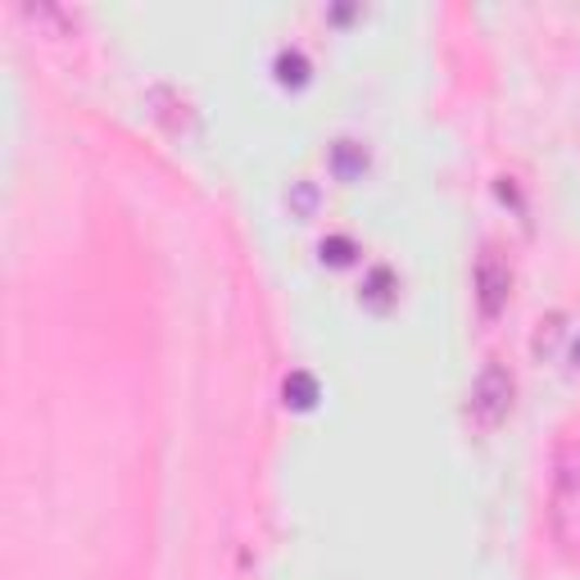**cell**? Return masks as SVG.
<instances>
[{"instance_id": "6da1fadb", "label": "cell", "mask_w": 580, "mask_h": 580, "mask_svg": "<svg viewBox=\"0 0 580 580\" xmlns=\"http://www.w3.org/2000/svg\"><path fill=\"white\" fill-rule=\"evenodd\" d=\"M549 531L553 544L563 549V558H580V459L563 453L558 472H553L549 486Z\"/></svg>"}, {"instance_id": "7a4b0ae2", "label": "cell", "mask_w": 580, "mask_h": 580, "mask_svg": "<svg viewBox=\"0 0 580 580\" xmlns=\"http://www.w3.org/2000/svg\"><path fill=\"white\" fill-rule=\"evenodd\" d=\"M513 399H517V376L503 368V363H486L481 376L472 382L467 417L481 426V431H494V426L513 413Z\"/></svg>"}, {"instance_id": "3957f363", "label": "cell", "mask_w": 580, "mask_h": 580, "mask_svg": "<svg viewBox=\"0 0 580 580\" xmlns=\"http://www.w3.org/2000/svg\"><path fill=\"white\" fill-rule=\"evenodd\" d=\"M508 295H513L508 259L499 255V245H481V255H476V309H481V318H499L508 309Z\"/></svg>"}, {"instance_id": "277c9868", "label": "cell", "mask_w": 580, "mask_h": 580, "mask_svg": "<svg viewBox=\"0 0 580 580\" xmlns=\"http://www.w3.org/2000/svg\"><path fill=\"white\" fill-rule=\"evenodd\" d=\"M318 399H322V390H318V376L313 372H291L286 382H282V403H286L291 413L318 409Z\"/></svg>"}, {"instance_id": "5b68a950", "label": "cell", "mask_w": 580, "mask_h": 580, "mask_svg": "<svg viewBox=\"0 0 580 580\" xmlns=\"http://www.w3.org/2000/svg\"><path fill=\"white\" fill-rule=\"evenodd\" d=\"M272 73H276V82H282L286 91H305L309 87V60L299 55V50H276V60H272Z\"/></svg>"}, {"instance_id": "8992f818", "label": "cell", "mask_w": 580, "mask_h": 580, "mask_svg": "<svg viewBox=\"0 0 580 580\" xmlns=\"http://www.w3.org/2000/svg\"><path fill=\"white\" fill-rule=\"evenodd\" d=\"M332 172H336L340 182L363 178V172H368V150L359 141H336L332 145Z\"/></svg>"}, {"instance_id": "52a82bcc", "label": "cell", "mask_w": 580, "mask_h": 580, "mask_svg": "<svg viewBox=\"0 0 580 580\" xmlns=\"http://www.w3.org/2000/svg\"><path fill=\"white\" fill-rule=\"evenodd\" d=\"M395 291H399V282H395V272L390 268H372L368 272V282H363V305L368 309H376V313H386L390 305H395Z\"/></svg>"}, {"instance_id": "ba28073f", "label": "cell", "mask_w": 580, "mask_h": 580, "mask_svg": "<svg viewBox=\"0 0 580 580\" xmlns=\"http://www.w3.org/2000/svg\"><path fill=\"white\" fill-rule=\"evenodd\" d=\"M318 255H322V263H332V268H349V263L359 259V245L349 241V236H326L318 245Z\"/></svg>"}, {"instance_id": "9c48e42d", "label": "cell", "mask_w": 580, "mask_h": 580, "mask_svg": "<svg viewBox=\"0 0 580 580\" xmlns=\"http://www.w3.org/2000/svg\"><path fill=\"white\" fill-rule=\"evenodd\" d=\"M286 205H291L295 218H313L318 214V186L313 182H295L291 195H286Z\"/></svg>"}, {"instance_id": "30bf717a", "label": "cell", "mask_w": 580, "mask_h": 580, "mask_svg": "<svg viewBox=\"0 0 580 580\" xmlns=\"http://www.w3.org/2000/svg\"><path fill=\"white\" fill-rule=\"evenodd\" d=\"M563 336V313H553L549 322H540V332H536V355H549L553 345H558Z\"/></svg>"}, {"instance_id": "8fae6325", "label": "cell", "mask_w": 580, "mask_h": 580, "mask_svg": "<svg viewBox=\"0 0 580 580\" xmlns=\"http://www.w3.org/2000/svg\"><path fill=\"white\" fill-rule=\"evenodd\" d=\"M571 359H576V363H580V345H576V355H571Z\"/></svg>"}]
</instances>
